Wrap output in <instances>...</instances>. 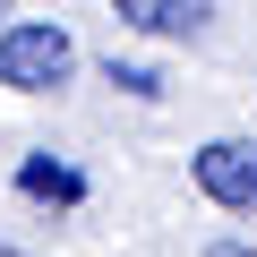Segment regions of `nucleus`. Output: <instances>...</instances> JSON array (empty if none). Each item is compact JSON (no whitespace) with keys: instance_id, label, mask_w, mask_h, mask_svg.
<instances>
[{"instance_id":"8","label":"nucleus","mask_w":257,"mask_h":257,"mask_svg":"<svg viewBox=\"0 0 257 257\" xmlns=\"http://www.w3.org/2000/svg\"><path fill=\"white\" fill-rule=\"evenodd\" d=\"M0 18H9V0H0Z\"/></svg>"},{"instance_id":"7","label":"nucleus","mask_w":257,"mask_h":257,"mask_svg":"<svg viewBox=\"0 0 257 257\" xmlns=\"http://www.w3.org/2000/svg\"><path fill=\"white\" fill-rule=\"evenodd\" d=\"M0 257H26V248H9V240H0Z\"/></svg>"},{"instance_id":"2","label":"nucleus","mask_w":257,"mask_h":257,"mask_svg":"<svg viewBox=\"0 0 257 257\" xmlns=\"http://www.w3.org/2000/svg\"><path fill=\"white\" fill-rule=\"evenodd\" d=\"M197 189L214 197V206H231V214H257V146H240V138H214L197 163Z\"/></svg>"},{"instance_id":"5","label":"nucleus","mask_w":257,"mask_h":257,"mask_svg":"<svg viewBox=\"0 0 257 257\" xmlns=\"http://www.w3.org/2000/svg\"><path fill=\"white\" fill-rule=\"evenodd\" d=\"M111 86H128V94H155L163 77H155V69H120V60H111Z\"/></svg>"},{"instance_id":"3","label":"nucleus","mask_w":257,"mask_h":257,"mask_svg":"<svg viewBox=\"0 0 257 257\" xmlns=\"http://www.w3.org/2000/svg\"><path fill=\"white\" fill-rule=\"evenodd\" d=\"M120 26H138V35H197L214 18V0H111Z\"/></svg>"},{"instance_id":"1","label":"nucleus","mask_w":257,"mask_h":257,"mask_svg":"<svg viewBox=\"0 0 257 257\" xmlns=\"http://www.w3.org/2000/svg\"><path fill=\"white\" fill-rule=\"evenodd\" d=\"M69 69H77V43H69V26H52V18L0 26V86H18V94H52Z\"/></svg>"},{"instance_id":"4","label":"nucleus","mask_w":257,"mask_h":257,"mask_svg":"<svg viewBox=\"0 0 257 257\" xmlns=\"http://www.w3.org/2000/svg\"><path fill=\"white\" fill-rule=\"evenodd\" d=\"M26 189H35V197H77L86 180H77L69 163H26Z\"/></svg>"},{"instance_id":"6","label":"nucleus","mask_w":257,"mask_h":257,"mask_svg":"<svg viewBox=\"0 0 257 257\" xmlns=\"http://www.w3.org/2000/svg\"><path fill=\"white\" fill-rule=\"evenodd\" d=\"M214 257H257V248H240V240H223V248H214Z\"/></svg>"}]
</instances>
